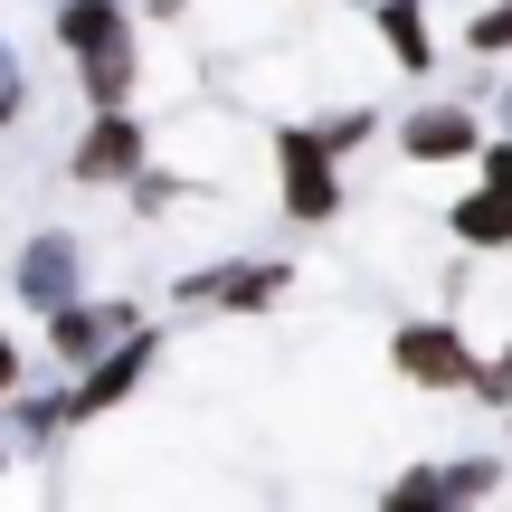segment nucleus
I'll return each mask as SVG.
<instances>
[{"label":"nucleus","mask_w":512,"mask_h":512,"mask_svg":"<svg viewBox=\"0 0 512 512\" xmlns=\"http://www.w3.org/2000/svg\"><path fill=\"white\" fill-rule=\"evenodd\" d=\"M10 294L29 313H57L67 294H86V247H76L67 228H29V247L10 256Z\"/></svg>","instance_id":"nucleus-6"},{"label":"nucleus","mask_w":512,"mask_h":512,"mask_svg":"<svg viewBox=\"0 0 512 512\" xmlns=\"http://www.w3.org/2000/svg\"><path fill=\"white\" fill-rule=\"evenodd\" d=\"M427 484H437V503H494L512 475H503V456H437Z\"/></svg>","instance_id":"nucleus-13"},{"label":"nucleus","mask_w":512,"mask_h":512,"mask_svg":"<svg viewBox=\"0 0 512 512\" xmlns=\"http://www.w3.org/2000/svg\"><path fill=\"white\" fill-rule=\"evenodd\" d=\"M465 399H484V408H503V418H512V342H503V351H475V380H465Z\"/></svg>","instance_id":"nucleus-18"},{"label":"nucleus","mask_w":512,"mask_h":512,"mask_svg":"<svg viewBox=\"0 0 512 512\" xmlns=\"http://www.w3.org/2000/svg\"><path fill=\"white\" fill-rule=\"evenodd\" d=\"M124 200H133V219H171V209H181V181H171L162 162H143V171L124 181Z\"/></svg>","instance_id":"nucleus-17"},{"label":"nucleus","mask_w":512,"mask_h":512,"mask_svg":"<svg viewBox=\"0 0 512 512\" xmlns=\"http://www.w3.org/2000/svg\"><path fill=\"white\" fill-rule=\"evenodd\" d=\"M475 181L512 190V133H484V152H475Z\"/></svg>","instance_id":"nucleus-19"},{"label":"nucleus","mask_w":512,"mask_h":512,"mask_svg":"<svg viewBox=\"0 0 512 512\" xmlns=\"http://www.w3.org/2000/svg\"><path fill=\"white\" fill-rule=\"evenodd\" d=\"M313 133H323V152H342V162H351L370 133H389V114L380 105H332V114H313Z\"/></svg>","instance_id":"nucleus-14"},{"label":"nucleus","mask_w":512,"mask_h":512,"mask_svg":"<svg viewBox=\"0 0 512 512\" xmlns=\"http://www.w3.org/2000/svg\"><path fill=\"white\" fill-rule=\"evenodd\" d=\"M494 114H503V133H512V86H494Z\"/></svg>","instance_id":"nucleus-22"},{"label":"nucleus","mask_w":512,"mask_h":512,"mask_svg":"<svg viewBox=\"0 0 512 512\" xmlns=\"http://www.w3.org/2000/svg\"><path fill=\"white\" fill-rule=\"evenodd\" d=\"M370 29L399 57L408 76H437V29H427V0H370Z\"/></svg>","instance_id":"nucleus-9"},{"label":"nucleus","mask_w":512,"mask_h":512,"mask_svg":"<svg viewBox=\"0 0 512 512\" xmlns=\"http://www.w3.org/2000/svg\"><path fill=\"white\" fill-rule=\"evenodd\" d=\"M465 48L475 57H512V0H475V10H465Z\"/></svg>","instance_id":"nucleus-15"},{"label":"nucleus","mask_w":512,"mask_h":512,"mask_svg":"<svg viewBox=\"0 0 512 512\" xmlns=\"http://www.w3.org/2000/svg\"><path fill=\"white\" fill-rule=\"evenodd\" d=\"M48 38L67 57L105 48V38H133V0H57V10H48Z\"/></svg>","instance_id":"nucleus-10"},{"label":"nucleus","mask_w":512,"mask_h":512,"mask_svg":"<svg viewBox=\"0 0 512 512\" xmlns=\"http://www.w3.org/2000/svg\"><path fill=\"white\" fill-rule=\"evenodd\" d=\"M285 285H294V266H285V256H228V275H219V304H209V313H266Z\"/></svg>","instance_id":"nucleus-12"},{"label":"nucleus","mask_w":512,"mask_h":512,"mask_svg":"<svg viewBox=\"0 0 512 512\" xmlns=\"http://www.w3.org/2000/svg\"><path fill=\"white\" fill-rule=\"evenodd\" d=\"M38 323H48V361H57V370H86L95 351L114 342V332L152 323V313H143V304H114V294H105V304H95V294H67V304L38 313Z\"/></svg>","instance_id":"nucleus-7"},{"label":"nucleus","mask_w":512,"mask_h":512,"mask_svg":"<svg viewBox=\"0 0 512 512\" xmlns=\"http://www.w3.org/2000/svg\"><path fill=\"white\" fill-rule=\"evenodd\" d=\"M133 86H143V48L133 38H105V48L76 57V95L86 105H133Z\"/></svg>","instance_id":"nucleus-11"},{"label":"nucleus","mask_w":512,"mask_h":512,"mask_svg":"<svg viewBox=\"0 0 512 512\" xmlns=\"http://www.w3.org/2000/svg\"><path fill=\"white\" fill-rule=\"evenodd\" d=\"M152 370H162V323H133V332H114V342L95 351L86 370H67V418H76V427H95L105 408H124L133 389L152 380Z\"/></svg>","instance_id":"nucleus-2"},{"label":"nucleus","mask_w":512,"mask_h":512,"mask_svg":"<svg viewBox=\"0 0 512 512\" xmlns=\"http://www.w3.org/2000/svg\"><path fill=\"white\" fill-rule=\"evenodd\" d=\"M0 465H10V427H0Z\"/></svg>","instance_id":"nucleus-23"},{"label":"nucleus","mask_w":512,"mask_h":512,"mask_svg":"<svg viewBox=\"0 0 512 512\" xmlns=\"http://www.w3.org/2000/svg\"><path fill=\"white\" fill-rule=\"evenodd\" d=\"M389 370H399L408 389H465L475 380V342H465V323H446V313H418V323L389 332Z\"/></svg>","instance_id":"nucleus-5"},{"label":"nucleus","mask_w":512,"mask_h":512,"mask_svg":"<svg viewBox=\"0 0 512 512\" xmlns=\"http://www.w3.org/2000/svg\"><path fill=\"white\" fill-rule=\"evenodd\" d=\"M19 380H29V361H19V332H10V323H0V399H10V389H19Z\"/></svg>","instance_id":"nucleus-20"},{"label":"nucleus","mask_w":512,"mask_h":512,"mask_svg":"<svg viewBox=\"0 0 512 512\" xmlns=\"http://www.w3.org/2000/svg\"><path fill=\"white\" fill-rule=\"evenodd\" d=\"M143 162H152L143 114L133 105H86V133H76V152H67V181L76 190H124Z\"/></svg>","instance_id":"nucleus-4"},{"label":"nucleus","mask_w":512,"mask_h":512,"mask_svg":"<svg viewBox=\"0 0 512 512\" xmlns=\"http://www.w3.org/2000/svg\"><path fill=\"white\" fill-rule=\"evenodd\" d=\"M342 152H323L313 124H275V209L285 228H342Z\"/></svg>","instance_id":"nucleus-1"},{"label":"nucleus","mask_w":512,"mask_h":512,"mask_svg":"<svg viewBox=\"0 0 512 512\" xmlns=\"http://www.w3.org/2000/svg\"><path fill=\"white\" fill-rule=\"evenodd\" d=\"M190 0H133V19H181Z\"/></svg>","instance_id":"nucleus-21"},{"label":"nucleus","mask_w":512,"mask_h":512,"mask_svg":"<svg viewBox=\"0 0 512 512\" xmlns=\"http://www.w3.org/2000/svg\"><path fill=\"white\" fill-rule=\"evenodd\" d=\"M389 152L418 171H446V162H475L484 152V114L475 95H418L408 114H389Z\"/></svg>","instance_id":"nucleus-3"},{"label":"nucleus","mask_w":512,"mask_h":512,"mask_svg":"<svg viewBox=\"0 0 512 512\" xmlns=\"http://www.w3.org/2000/svg\"><path fill=\"white\" fill-rule=\"evenodd\" d=\"M446 238H456L465 256H503V247H512V190L475 181L456 209H446Z\"/></svg>","instance_id":"nucleus-8"},{"label":"nucleus","mask_w":512,"mask_h":512,"mask_svg":"<svg viewBox=\"0 0 512 512\" xmlns=\"http://www.w3.org/2000/svg\"><path fill=\"white\" fill-rule=\"evenodd\" d=\"M29 105H38V95H29V57L0 38V133H19V124H29Z\"/></svg>","instance_id":"nucleus-16"}]
</instances>
